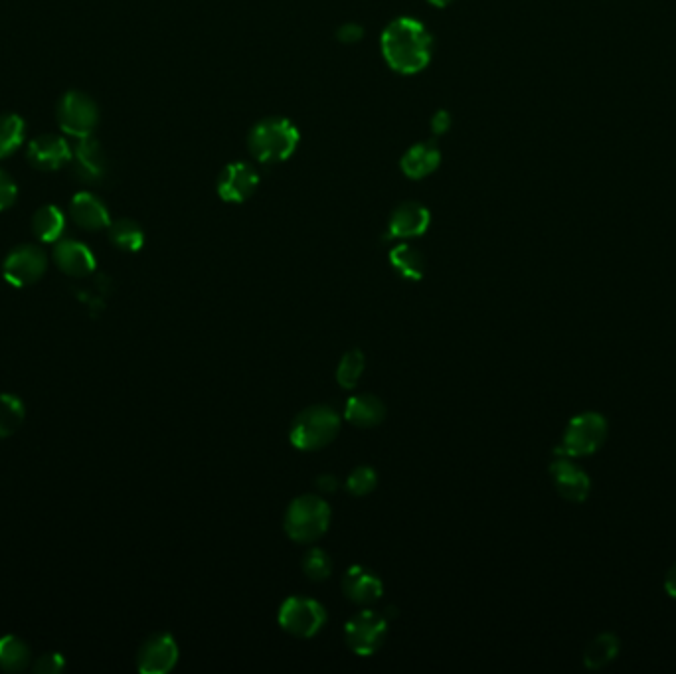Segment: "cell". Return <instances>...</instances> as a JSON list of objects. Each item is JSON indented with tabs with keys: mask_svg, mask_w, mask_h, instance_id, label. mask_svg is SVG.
Instances as JSON below:
<instances>
[{
	"mask_svg": "<svg viewBox=\"0 0 676 674\" xmlns=\"http://www.w3.org/2000/svg\"><path fill=\"white\" fill-rule=\"evenodd\" d=\"M382 54L400 74H416L431 58V36L412 18L394 20L382 34Z\"/></svg>",
	"mask_w": 676,
	"mask_h": 674,
	"instance_id": "obj_1",
	"label": "cell"
},
{
	"mask_svg": "<svg viewBox=\"0 0 676 674\" xmlns=\"http://www.w3.org/2000/svg\"><path fill=\"white\" fill-rule=\"evenodd\" d=\"M331 506L317 495L297 497L285 512V532L291 540L309 544L327 534Z\"/></svg>",
	"mask_w": 676,
	"mask_h": 674,
	"instance_id": "obj_2",
	"label": "cell"
},
{
	"mask_svg": "<svg viewBox=\"0 0 676 674\" xmlns=\"http://www.w3.org/2000/svg\"><path fill=\"white\" fill-rule=\"evenodd\" d=\"M340 431V416L331 406H311L295 416L289 439L301 451H317L335 441Z\"/></svg>",
	"mask_w": 676,
	"mask_h": 674,
	"instance_id": "obj_3",
	"label": "cell"
},
{
	"mask_svg": "<svg viewBox=\"0 0 676 674\" xmlns=\"http://www.w3.org/2000/svg\"><path fill=\"white\" fill-rule=\"evenodd\" d=\"M299 131L287 119H267L250 135V151L259 163H279L293 155Z\"/></svg>",
	"mask_w": 676,
	"mask_h": 674,
	"instance_id": "obj_4",
	"label": "cell"
},
{
	"mask_svg": "<svg viewBox=\"0 0 676 674\" xmlns=\"http://www.w3.org/2000/svg\"><path fill=\"white\" fill-rule=\"evenodd\" d=\"M607 437V422L597 412H586L568 423L562 445L556 449L558 457H586L595 453Z\"/></svg>",
	"mask_w": 676,
	"mask_h": 674,
	"instance_id": "obj_5",
	"label": "cell"
},
{
	"mask_svg": "<svg viewBox=\"0 0 676 674\" xmlns=\"http://www.w3.org/2000/svg\"><path fill=\"white\" fill-rule=\"evenodd\" d=\"M327 623L325 607L309 597H289L279 607V625L293 637H315Z\"/></svg>",
	"mask_w": 676,
	"mask_h": 674,
	"instance_id": "obj_6",
	"label": "cell"
},
{
	"mask_svg": "<svg viewBox=\"0 0 676 674\" xmlns=\"http://www.w3.org/2000/svg\"><path fill=\"white\" fill-rule=\"evenodd\" d=\"M388 635V619L376 611L364 609L356 613L344 629V637L348 647L362 657L374 655Z\"/></svg>",
	"mask_w": 676,
	"mask_h": 674,
	"instance_id": "obj_7",
	"label": "cell"
},
{
	"mask_svg": "<svg viewBox=\"0 0 676 674\" xmlns=\"http://www.w3.org/2000/svg\"><path fill=\"white\" fill-rule=\"evenodd\" d=\"M97 121L99 111L91 97H87L82 91H70L62 97L58 105V123L66 133L84 139L93 133Z\"/></svg>",
	"mask_w": 676,
	"mask_h": 674,
	"instance_id": "obj_8",
	"label": "cell"
},
{
	"mask_svg": "<svg viewBox=\"0 0 676 674\" xmlns=\"http://www.w3.org/2000/svg\"><path fill=\"white\" fill-rule=\"evenodd\" d=\"M46 253L36 246H20L4 261V279L14 287H30L46 273Z\"/></svg>",
	"mask_w": 676,
	"mask_h": 674,
	"instance_id": "obj_9",
	"label": "cell"
},
{
	"mask_svg": "<svg viewBox=\"0 0 676 674\" xmlns=\"http://www.w3.org/2000/svg\"><path fill=\"white\" fill-rule=\"evenodd\" d=\"M178 645L169 633L151 635L139 649L137 669L143 674H167L178 663Z\"/></svg>",
	"mask_w": 676,
	"mask_h": 674,
	"instance_id": "obj_10",
	"label": "cell"
},
{
	"mask_svg": "<svg viewBox=\"0 0 676 674\" xmlns=\"http://www.w3.org/2000/svg\"><path fill=\"white\" fill-rule=\"evenodd\" d=\"M550 475L558 493L572 503H584L590 495L592 483L590 477L576 467L568 457H560L550 465Z\"/></svg>",
	"mask_w": 676,
	"mask_h": 674,
	"instance_id": "obj_11",
	"label": "cell"
},
{
	"mask_svg": "<svg viewBox=\"0 0 676 674\" xmlns=\"http://www.w3.org/2000/svg\"><path fill=\"white\" fill-rule=\"evenodd\" d=\"M429 228V212L418 202H406L398 206L388 224V240H410L425 234Z\"/></svg>",
	"mask_w": 676,
	"mask_h": 674,
	"instance_id": "obj_12",
	"label": "cell"
},
{
	"mask_svg": "<svg viewBox=\"0 0 676 674\" xmlns=\"http://www.w3.org/2000/svg\"><path fill=\"white\" fill-rule=\"evenodd\" d=\"M30 163L40 170H58L72 161L68 143L58 135H42L28 147Z\"/></svg>",
	"mask_w": 676,
	"mask_h": 674,
	"instance_id": "obj_13",
	"label": "cell"
},
{
	"mask_svg": "<svg viewBox=\"0 0 676 674\" xmlns=\"http://www.w3.org/2000/svg\"><path fill=\"white\" fill-rule=\"evenodd\" d=\"M259 176L250 165L234 163L222 172L218 192L226 202H246L255 192Z\"/></svg>",
	"mask_w": 676,
	"mask_h": 674,
	"instance_id": "obj_14",
	"label": "cell"
},
{
	"mask_svg": "<svg viewBox=\"0 0 676 674\" xmlns=\"http://www.w3.org/2000/svg\"><path fill=\"white\" fill-rule=\"evenodd\" d=\"M342 593L346 599L358 605H370L378 601L384 593V586L378 576L368 572L362 566H352L342 578Z\"/></svg>",
	"mask_w": 676,
	"mask_h": 674,
	"instance_id": "obj_15",
	"label": "cell"
},
{
	"mask_svg": "<svg viewBox=\"0 0 676 674\" xmlns=\"http://www.w3.org/2000/svg\"><path fill=\"white\" fill-rule=\"evenodd\" d=\"M54 261L70 277H87L95 271L93 253L89 252L87 246L74 240H64L56 244Z\"/></svg>",
	"mask_w": 676,
	"mask_h": 674,
	"instance_id": "obj_16",
	"label": "cell"
},
{
	"mask_svg": "<svg viewBox=\"0 0 676 674\" xmlns=\"http://www.w3.org/2000/svg\"><path fill=\"white\" fill-rule=\"evenodd\" d=\"M344 418L356 427L362 429H370L376 427L384 422L386 418V404L374 396V394H356L354 398L348 400L346 410H344Z\"/></svg>",
	"mask_w": 676,
	"mask_h": 674,
	"instance_id": "obj_17",
	"label": "cell"
},
{
	"mask_svg": "<svg viewBox=\"0 0 676 674\" xmlns=\"http://www.w3.org/2000/svg\"><path fill=\"white\" fill-rule=\"evenodd\" d=\"M70 212H72L74 222H76L80 228L89 230V232L105 230V228L111 226L107 208L103 206V202H101L99 198H95V196L89 194V192H82V194L74 196L72 206H70Z\"/></svg>",
	"mask_w": 676,
	"mask_h": 674,
	"instance_id": "obj_18",
	"label": "cell"
},
{
	"mask_svg": "<svg viewBox=\"0 0 676 674\" xmlns=\"http://www.w3.org/2000/svg\"><path fill=\"white\" fill-rule=\"evenodd\" d=\"M74 169L78 172V176L87 182H95L105 174L107 161L103 149L95 139H91V135L80 139L74 151Z\"/></svg>",
	"mask_w": 676,
	"mask_h": 674,
	"instance_id": "obj_19",
	"label": "cell"
},
{
	"mask_svg": "<svg viewBox=\"0 0 676 674\" xmlns=\"http://www.w3.org/2000/svg\"><path fill=\"white\" fill-rule=\"evenodd\" d=\"M32 651L28 643L16 635L0 639V669L6 673H20L30 667Z\"/></svg>",
	"mask_w": 676,
	"mask_h": 674,
	"instance_id": "obj_20",
	"label": "cell"
},
{
	"mask_svg": "<svg viewBox=\"0 0 676 674\" xmlns=\"http://www.w3.org/2000/svg\"><path fill=\"white\" fill-rule=\"evenodd\" d=\"M32 230L38 240L54 244L66 230V218L56 206H42L32 218Z\"/></svg>",
	"mask_w": 676,
	"mask_h": 674,
	"instance_id": "obj_21",
	"label": "cell"
},
{
	"mask_svg": "<svg viewBox=\"0 0 676 674\" xmlns=\"http://www.w3.org/2000/svg\"><path fill=\"white\" fill-rule=\"evenodd\" d=\"M619 655V639L613 633H601L584 651V665L588 669H603Z\"/></svg>",
	"mask_w": 676,
	"mask_h": 674,
	"instance_id": "obj_22",
	"label": "cell"
},
{
	"mask_svg": "<svg viewBox=\"0 0 676 674\" xmlns=\"http://www.w3.org/2000/svg\"><path fill=\"white\" fill-rule=\"evenodd\" d=\"M439 151L431 145H416L402 159V170L410 178H423L439 165Z\"/></svg>",
	"mask_w": 676,
	"mask_h": 674,
	"instance_id": "obj_23",
	"label": "cell"
},
{
	"mask_svg": "<svg viewBox=\"0 0 676 674\" xmlns=\"http://www.w3.org/2000/svg\"><path fill=\"white\" fill-rule=\"evenodd\" d=\"M390 263L392 267L410 281H420L425 273V257L422 252H418L416 248L402 244L398 248H394L390 253Z\"/></svg>",
	"mask_w": 676,
	"mask_h": 674,
	"instance_id": "obj_24",
	"label": "cell"
},
{
	"mask_svg": "<svg viewBox=\"0 0 676 674\" xmlns=\"http://www.w3.org/2000/svg\"><path fill=\"white\" fill-rule=\"evenodd\" d=\"M109 240L123 252H139L145 244V234L137 222L119 220L109 226Z\"/></svg>",
	"mask_w": 676,
	"mask_h": 674,
	"instance_id": "obj_25",
	"label": "cell"
},
{
	"mask_svg": "<svg viewBox=\"0 0 676 674\" xmlns=\"http://www.w3.org/2000/svg\"><path fill=\"white\" fill-rule=\"evenodd\" d=\"M364 368H366V358L362 354V350L358 348H352L348 350L340 362H338L337 368V382L340 388L344 390H352L358 386L362 374H364Z\"/></svg>",
	"mask_w": 676,
	"mask_h": 674,
	"instance_id": "obj_26",
	"label": "cell"
},
{
	"mask_svg": "<svg viewBox=\"0 0 676 674\" xmlns=\"http://www.w3.org/2000/svg\"><path fill=\"white\" fill-rule=\"evenodd\" d=\"M26 418L24 404L12 394H0V439L10 437L20 429Z\"/></svg>",
	"mask_w": 676,
	"mask_h": 674,
	"instance_id": "obj_27",
	"label": "cell"
},
{
	"mask_svg": "<svg viewBox=\"0 0 676 674\" xmlns=\"http://www.w3.org/2000/svg\"><path fill=\"white\" fill-rule=\"evenodd\" d=\"M24 141V121L18 115H0V159L10 157Z\"/></svg>",
	"mask_w": 676,
	"mask_h": 674,
	"instance_id": "obj_28",
	"label": "cell"
},
{
	"mask_svg": "<svg viewBox=\"0 0 676 674\" xmlns=\"http://www.w3.org/2000/svg\"><path fill=\"white\" fill-rule=\"evenodd\" d=\"M303 572L313 582H327L333 576V560L321 548H311L303 556Z\"/></svg>",
	"mask_w": 676,
	"mask_h": 674,
	"instance_id": "obj_29",
	"label": "cell"
},
{
	"mask_svg": "<svg viewBox=\"0 0 676 674\" xmlns=\"http://www.w3.org/2000/svg\"><path fill=\"white\" fill-rule=\"evenodd\" d=\"M378 485V475L372 467H356L346 481V489L354 497L370 495Z\"/></svg>",
	"mask_w": 676,
	"mask_h": 674,
	"instance_id": "obj_30",
	"label": "cell"
},
{
	"mask_svg": "<svg viewBox=\"0 0 676 674\" xmlns=\"http://www.w3.org/2000/svg\"><path fill=\"white\" fill-rule=\"evenodd\" d=\"M64 667H66L64 655H60V653H46L40 659H36L32 671L36 674H58L64 671Z\"/></svg>",
	"mask_w": 676,
	"mask_h": 674,
	"instance_id": "obj_31",
	"label": "cell"
},
{
	"mask_svg": "<svg viewBox=\"0 0 676 674\" xmlns=\"http://www.w3.org/2000/svg\"><path fill=\"white\" fill-rule=\"evenodd\" d=\"M16 194H18L16 184L10 180V176L4 170H0V212L14 204Z\"/></svg>",
	"mask_w": 676,
	"mask_h": 674,
	"instance_id": "obj_32",
	"label": "cell"
},
{
	"mask_svg": "<svg viewBox=\"0 0 676 674\" xmlns=\"http://www.w3.org/2000/svg\"><path fill=\"white\" fill-rule=\"evenodd\" d=\"M317 487L323 491V493H335L338 489V479L335 475H321L317 479Z\"/></svg>",
	"mask_w": 676,
	"mask_h": 674,
	"instance_id": "obj_33",
	"label": "cell"
},
{
	"mask_svg": "<svg viewBox=\"0 0 676 674\" xmlns=\"http://www.w3.org/2000/svg\"><path fill=\"white\" fill-rule=\"evenodd\" d=\"M338 38H340V40H346V42H356V40L362 38V30H360L358 26H354V24H348V26H344V28L340 30Z\"/></svg>",
	"mask_w": 676,
	"mask_h": 674,
	"instance_id": "obj_34",
	"label": "cell"
},
{
	"mask_svg": "<svg viewBox=\"0 0 676 674\" xmlns=\"http://www.w3.org/2000/svg\"><path fill=\"white\" fill-rule=\"evenodd\" d=\"M449 125H451V119H449V115L445 113V111H439L433 119H431V127L435 129V133H443V131H447L449 129Z\"/></svg>",
	"mask_w": 676,
	"mask_h": 674,
	"instance_id": "obj_35",
	"label": "cell"
},
{
	"mask_svg": "<svg viewBox=\"0 0 676 674\" xmlns=\"http://www.w3.org/2000/svg\"><path fill=\"white\" fill-rule=\"evenodd\" d=\"M665 590L671 595V597H676V564L667 572V578H665Z\"/></svg>",
	"mask_w": 676,
	"mask_h": 674,
	"instance_id": "obj_36",
	"label": "cell"
},
{
	"mask_svg": "<svg viewBox=\"0 0 676 674\" xmlns=\"http://www.w3.org/2000/svg\"><path fill=\"white\" fill-rule=\"evenodd\" d=\"M431 4H435V6H447L449 2H453V0H429Z\"/></svg>",
	"mask_w": 676,
	"mask_h": 674,
	"instance_id": "obj_37",
	"label": "cell"
}]
</instances>
